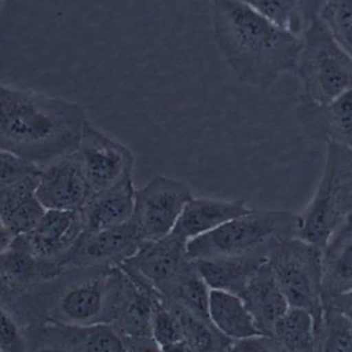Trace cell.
I'll use <instances>...</instances> for the list:
<instances>
[{
    "label": "cell",
    "instance_id": "f35d334b",
    "mask_svg": "<svg viewBox=\"0 0 352 352\" xmlns=\"http://www.w3.org/2000/svg\"><path fill=\"white\" fill-rule=\"evenodd\" d=\"M6 287V283H4L3 278H2L1 274H0V289Z\"/></svg>",
    "mask_w": 352,
    "mask_h": 352
},
{
    "label": "cell",
    "instance_id": "e0dca14e",
    "mask_svg": "<svg viewBox=\"0 0 352 352\" xmlns=\"http://www.w3.org/2000/svg\"><path fill=\"white\" fill-rule=\"evenodd\" d=\"M270 252L192 261L210 289L240 295L254 275L269 262Z\"/></svg>",
    "mask_w": 352,
    "mask_h": 352
},
{
    "label": "cell",
    "instance_id": "d590c367",
    "mask_svg": "<svg viewBox=\"0 0 352 352\" xmlns=\"http://www.w3.org/2000/svg\"><path fill=\"white\" fill-rule=\"evenodd\" d=\"M160 349L162 352H198L196 349H192V346H190L186 340L178 341V342Z\"/></svg>",
    "mask_w": 352,
    "mask_h": 352
},
{
    "label": "cell",
    "instance_id": "7402d4cb",
    "mask_svg": "<svg viewBox=\"0 0 352 352\" xmlns=\"http://www.w3.org/2000/svg\"><path fill=\"white\" fill-rule=\"evenodd\" d=\"M208 322L219 334L234 342L264 335L243 299L229 292L211 289Z\"/></svg>",
    "mask_w": 352,
    "mask_h": 352
},
{
    "label": "cell",
    "instance_id": "484cf974",
    "mask_svg": "<svg viewBox=\"0 0 352 352\" xmlns=\"http://www.w3.org/2000/svg\"><path fill=\"white\" fill-rule=\"evenodd\" d=\"M316 352H352V320L324 306L316 330Z\"/></svg>",
    "mask_w": 352,
    "mask_h": 352
},
{
    "label": "cell",
    "instance_id": "83f0119b",
    "mask_svg": "<svg viewBox=\"0 0 352 352\" xmlns=\"http://www.w3.org/2000/svg\"><path fill=\"white\" fill-rule=\"evenodd\" d=\"M179 320L184 339L198 352H219V339L206 324V320L198 318L184 306L177 304L173 307Z\"/></svg>",
    "mask_w": 352,
    "mask_h": 352
},
{
    "label": "cell",
    "instance_id": "5b68a950",
    "mask_svg": "<svg viewBox=\"0 0 352 352\" xmlns=\"http://www.w3.org/2000/svg\"><path fill=\"white\" fill-rule=\"evenodd\" d=\"M301 41L294 72L301 84L300 100L328 104L352 88V59L322 19L307 29Z\"/></svg>",
    "mask_w": 352,
    "mask_h": 352
},
{
    "label": "cell",
    "instance_id": "74e56055",
    "mask_svg": "<svg viewBox=\"0 0 352 352\" xmlns=\"http://www.w3.org/2000/svg\"><path fill=\"white\" fill-rule=\"evenodd\" d=\"M36 352H66L62 351V349H55V347H43V349H39Z\"/></svg>",
    "mask_w": 352,
    "mask_h": 352
},
{
    "label": "cell",
    "instance_id": "d6a6232c",
    "mask_svg": "<svg viewBox=\"0 0 352 352\" xmlns=\"http://www.w3.org/2000/svg\"><path fill=\"white\" fill-rule=\"evenodd\" d=\"M231 352H285L271 336L254 337L245 340L235 341Z\"/></svg>",
    "mask_w": 352,
    "mask_h": 352
},
{
    "label": "cell",
    "instance_id": "ab89813d",
    "mask_svg": "<svg viewBox=\"0 0 352 352\" xmlns=\"http://www.w3.org/2000/svg\"><path fill=\"white\" fill-rule=\"evenodd\" d=\"M4 0H0V10H1L2 4H3Z\"/></svg>",
    "mask_w": 352,
    "mask_h": 352
},
{
    "label": "cell",
    "instance_id": "7a4b0ae2",
    "mask_svg": "<svg viewBox=\"0 0 352 352\" xmlns=\"http://www.w3.org/2000/svg\"><path fill=\"white\" fill-rule=\"evenodd\" d=\"M88 122L78 102L0 82V148L39 168L78 150Z\"/></svg>",
    "mask_w": 352,
    "mask_h": 352
},
{
    "label": "cell",
    "instance_id": "8fae6325",
    "mask_svg": "<svg viewBox=\"0 0 352 352\" xmlns=\"http://www.w3.org/2000/svg\"><path fill=\"white\" fill-rule=\"evenodd\" d=\"M190 262L188 242L170 233L162 239L144 242L122 266L133 271L159 294H166Z\"/></svg>",
    "mask_w": 352,
    "mask_h": 352
},
{
    "label": "cell",
    "instance_id": "f1b7e54d",
    "mask_svg": "<svg viewBox=\"0 0 352 352\" xmlns=\"http://www.w3.org/2000/svg\"><path fill=\"white\" fill-rule=\"evenodd\" d=\"M151 338L159 349L184 340L179 320L175 312L166 309L161 302L153 316Z\"/></svg>",
    "mask_w": 352,
    "mask_h": 352
},
{
    "label": "cell",
    "instance_id": "9a60e30c",
    "mask_svg": "<svg viewBox=\"0 0 352 352\" xmlns=\"http://www.w3.org/2000/svg\"><path fill=\"white\" fill-rule=\"evenodd\" d=\"M133 177L113 188L92 195L82 209L84 235L97 233L123 225L133 217L135 208Z\"/></svg>",
    "mask_w": 352,
    "mask_h": 352
},
{
    "label": "cell",
    "instance_id": "5bb4252c",
    "mask_svg": "<svg viewBox=\"0 0 352 352\" xmlns=\"http://www.w3.org/2000/svg\"><path fill=\"white\" fill-rule=\"evenodd\" d=\"M78 269V280L60 298L59 310L66 320L78 326H93L107 308V278L111 268Z\"/></svg>",
    "mask_w": 352,
    "mask_h": 352
},
{
    "label": "cell",
    "instance_id": "e575fe53",
    "mask_svg": "<svg viewBox=\"0 0 352 352\" xmlns=\"http://www.w3.org/2000/svg\"><path fill=\"white\" fill-rule=\"evenodd\" d=\"M14 238V236L8 231V228L6 227L1 217H0V254L8 250Z\"/></svg>",
    "mask_w": 352,
    "mask_h": 352
},
{
    "label": "cell",
    "instance_id": "2e32d148",
    "mask_svg": "<svg viewBox=\"0 0 352 352\" xmlns=\"http://www.w3.org/2000/svg\"><path fill=\"white\" fill-rule=\"evenodd\" d=\"M322 291L324 304L352 291V213L322 248Z\"/></svg>",
    "mask_w": 352,
    "mask_h": 352
},
{
    "label": "cell",
    "instance_id": "8992f818",
    "mask_svg": "<svg viewBox=\"0 0 352 352\" xmlns=\"http://www.w3.org/2000/svg\"><path fill=\"white\" fill-rule=\"evenodd\" d=\"M322 250L298 237L287 238L271 252L269 265L289 307L314 314L320 324L324 314Z\"/></svg>",
    "mask_w": 352,
    "mask_h": 352
},
{
    "label": "cell",
    "instance_id": "d4e9b609",
    "mask_svg": "<svg viewBox=\"0 0 352 352\" xmlns=\"http://www.w3.org/2000/svg\"><path fill=\"white\" fill-rule=\"evenodd\" d=\"M210 291L204 279L199 274L190 260L175 283L165 295L173 296L178 304L190 310L202 320H208V304Z\"/></svg>",
    "mask_w": 352,
    "mask_h": 352
},
{
    "label": "cell",
    "instance_id": "30bf717a",
    "mask_svg": "<svg viewBox=\"0 0 352 352\" xmlns=\"http://www.w3.org/2000/svg\"><path fill=\"white\" fill-rule=\"evenodd\" d=\"M144 243L134 217L127 223L90 235H82L64 269L121 266Z\"/></svg>",
    "mask_w": 352,
    "mask_h": 352
},
{
    "label": "cell",
    "instance_id": "cb8c5ba5",
    "mask_svg": "<svg viewBox=\"0 0 352 352\" xmlns=\"http://www.w3.org/2000/svg\"><path fill=\"white\" fill-rule=\"evenodd\" d=\"M316 330L314 314L289 307L274 324L271 337L285 352H316Z\"/></svg>",
    "mask_w": 352,
    "mask_h": 352
},
{
    "label": "cell",
    "instance_id": "d6986e66",
    "mask_svg": "<svg viewBox=\"0 0 352 352\" xmlns=\"http://www.w3.org/2000/svg\"><path fill=\"white\" fill-rule=\"evenodd\" d=\"M38 175L0 190V217L14 237L28 234L45 209L36 196Z\"/></svg>",
    "mask_w": 352,
    "mask_h": 352
},
{
    "label": "cell",
    "instance_id": "60d3db41",
    "mask_svg": "<svg viewBox=\"0 0 352 352\" xmlns=\"http://www.w3.org/2000/svg\"><path fill=\"white\" fill-rule=\"evenodd\" d=\"M0 352H1V351H0Z\"/></svg>",
    "mask_w": 352,
    "mask_h": 352
},
{
    "label": "cell",
    "instance_id": "6da1fadb",
    "mask_svg": "<svg viewBox=\"0 0 352 352\" xmlns=\"http://www.w3.org/2000/svg\"><path fill=\"white\" fill-rule=\"evenodd\" d=\"M213 38L242 84L268 89L295 72L300 37L279 28L242 0H210Z\"/></svg>",
    "mask_w": 352,
    "mask_h": 352
},
{
    "label": "cell",
    "instance_id": "ba28073f",
    "mask_svg": "<svg viewBox=\"0 0 352 352\" xmlns=\"http://www.w3.org/2000/svg\"><path fill=\"white\" fill-rule=\"evenodd\" d=\"M78 153L91 196L132 177L135 164L132 151L90 121L85 127Z\"/></svg>",
    "mask_w": 352,
    "mask_h": 352
},
{
    "label": "cell",
    "instance_id": "3957f363",
    "mask_svg": "<svg viewBox=\"0 0 352 352\" xmlns=\"http://www.w3.org/2000/svg\"><path fill=\"white\" fill-rule=\"evenodd\" d=\"M297 213L250 208L221 227L188 242L190 260L272 252L277 244L296 237Z\"/></svg>",
    "mask_w": 352,
    "mask_h": 352
},
{
    "label": "cell",
    "instance_id": "836d02e7",
    "mask_svg": "<svg viewBox=\"0 0 352 352\" xmlns=\"http://www.w3.org/2000/svg\"><path fill=\"white\" fill-rule=\"evenodd\" d=\"M324 306L335 308L339 312L346 316L347 318L352 320V291L340 297L335 298L331 300L328 303L324 304Z\"/></svg>",
    "mask_w": 352,
    "mask_h": 352
},
{
    "label": "cell",
    "instance_id": "f546056e",
    "mask_svg": "<svg viewBox=\"0 0 352 352\" xmlns=\"http://www.w3.org/2000/svg\"><path fill=\"white\" fill-rule=\"evenodd\" d=\"M85 329L84 352H129L121 337L111 327L96 324Z\"/></svg>",
    "mask_w": 352,
    "mask_h": 352
},
{
    "label": "cell",
    "instance_id": "52a82bcc",
    "mask_svg": "<svg viewBox=\"0 0 352 352\" xmlns=\"http://www.w3.org/2000/svg\"><path fill=\"white\" fill-rule=\"evenodd\" d=\"M192 197L186 182L164 175L156 176L136 190L133 217L144 241L169 235Z\"/></svg>",
    "mask_w": 352,
    "mask_h": 352
},
{
    "label": "cell",
    "instance_id": "44dd1931",
    "mask_svg": "<svg viewBox=\"0 0 352 352\" xmlns=\"http://www.w3.org/2000/svg\"><path fill=\"white\" fill-rule=\"evenodd\" d=\"M65 271L56 263L35 256L23 236L14 237L6 252L0 254V274L6 287L29 285L51 280Z\"/></svg>",
    "mask_w": 352,
    "mask_h": 352
},
{
    "label": "cell",
    "instance_id": "9c48e42d",
    "mask_svg": "<svg viewBox=\"0 0 352 352\" xmlns=\"http://www.w3.org/2000/svg\"><path fill=\"white\" fill-rule=\"evenodd\" d=\"M36 196L45 210H82L91 192L78 150L41 167Z\"/></svg>",
    "mask_w": 352,
    "mask_h": 352
},
{
    "label": "cell",
    "instance_id": "4dcf8cb0",
    "mask_svg": "<svg viewBox=\"0 0 352 352\" xmlns=\"http://www.w3.org/2000/svg\"><path fill=\"white\" fill-rule=\"evenodd\" d=\"M39 173L36 165L0 148V190Z\"/></svg>",
    "mask_w": 352,
    "mask_h": 352
},
{
    "label": "cell",
    "instance_id": "ffe728a7",
    "mask_svg": "<svg viewBox=\"0 0 352 352\" xmlns=\"http://www.w3.org/2000/svg\"><path fill=\"white\" fill-rule=\"evenodd\" d=\"M239 296L267 336H271L274 324L289 308L269 262L254 275Z\"/></svg>",
    "mask_w": 352,
    "mask_h": 352
},
{
    "label": "cell",
    "instance_id": "4fadbf2b",
    "mask_svg": "<svg viewBox=\"0 0 352 352\" xmlns=\"http://www.w3.org/2000/svg\"><path fill=\"white\" fill-rule=\"evenodd\" d=\"M296 116L311 140L352 148V88L328 104L300 100Z\"/></svg>",
    "mask_w": 352,
    "mask_h": 352
},
{
    "label": "cell",
    "instance_id": "ac0fdd59",
    "mask_svg": "<svg viewBox=\"0 0 352 352\" xmlns=\"http://www.w3.org/2000/svg\"><path fill=\"white\" fill-rule=\"evenodd\" d=\"M250 208L241 200L192 197L184 207L171 233L188 242L217 229L235 217L245 214Z\"/></svg>",
    "mask_w": 352,
    "mask_h": 352
},
{
    "label": "cell",
    "instance_id": "4316f807",
    "mask_svg": "<svg viewBox=\"0 0 352 352\" xmlns=\"http://www.w3.org/2000/svg\"><path fill=\"white\" fill-rule=\"evenodd\" d=\"M320 19L352 59V0H327Z\"/></svg>",
    "mask_w": 352,
    "mask_h": 352
},
{
    "label": "cell",
    "instance_id": "603a6c76",
    "mask_svg": "<svg viewBox=\"0 0 352 352\" xmlns=\"http://www.w3.org/2000/svg\"><path fill=\"white\" fill-rule=\"evenodd\" d=\"M279 28L301 38L320 18L327 0H242Z\"/></svg>",
    "mask_w": 352,
    "mask_h": 352
},
{
    "label": "cell",
    "instance_id": "8d00e7d4",
    "mask_svg": "<svg viewBox=\"0 0 352 352\" xmlns=\"http://www.w3.org/2000/svg\"><path fill=\"white\" fill-rule=\"evenodd\" d=\"M130 352V351H129ZM131 352H162L161 349L155 344L153 341L152 344L151 343H144V344L138 345L135 349H132Z\"/></svg>",
    "mask_w": 352,
    "mask_h": 352
},
{
    "label": "cell",
    "instance_id": "7c38bea8",
    "mask_svg": "<svg viewBox=\"0 0 352 352\" xmlns=\"http://www.w3.org/2000/svg\"><path fill=\"white\" fill-rule=\"evenodd\" d=\"M84 233L82 210H45L38 223L22 236L35 256L63 267Z\"/></svg>",
    "mask_w": 352,
    "mask_h": 352
},
{
    "label": "cell",
    "instance_id": "1f68e13d",
    "mask_svg": "<svg viewBox=\"0 0 352 352\" xmlns=\"http://www.w3.org/2000/svg\"><path fill=\"white\" fill-rule=\"evenodd\" d=\"M0 351L26 352L24 339L10 314L0 307Z\"/></svg>",
    "mask_w": 352,
    "mask_h": 352
},
{
    "label": "cell",
    "instance_id": "277c9868",
    "mask_svg": "<svg viewBox=\"0 0 352 352\" xmlns=\"http://www.w3.org/2000/svg\"><path fill=\"white\" fill-rule=\"evenodd\" d=\"M352 213V148L327 144L324 171L314 196L297 213L296 237L324 248Z\"/></svg>",
    "mask_w": 352,
    "mask_h": 352
}]
</instances>
